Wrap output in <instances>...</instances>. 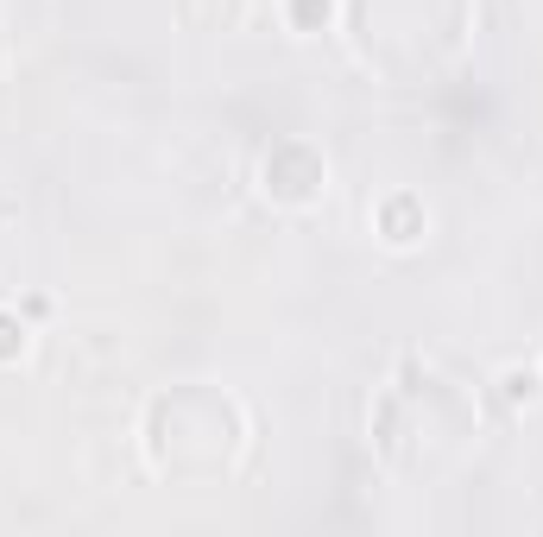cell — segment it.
Here are the masks:
<instances>
[{"instance_id":"cell-1","label":"cell","mask_w":543,"mask_h":537,"mask_svg":"<svg viewBox=\"0 0 543 537\" xmlns=\"http://www.w3.org/2000/svg\"><path fill=\"white\" fill-rule=\"evenodd\" d=\"M26 348V329L13 323V316H0V361H7V354H19Z\"/></svg>"},{"instance_id":"cell-2","label":"cell","mask_w":543,"mask_h":537,"mask_svg":"<svg viewBox=\"0 0 543 537\" xmlns=\"http://www.w3.org/2000/svg\"><path fill=\"white\" fill-rule=\"evenodd\" d=\"M506 399H537V373H506Z\"/></svg>"}]
</instances>
